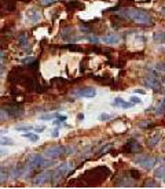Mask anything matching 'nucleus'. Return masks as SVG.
Wrapping results in <instances>:
<instances>
[{
	"mask_svg": "<svg viewBox=\"0 0 165 189\" xmlns=\"http://www.w3.org/2000/svg\"><path fill=\"white\" fill-rule=\"evenodd\" d=\"M69 151H72V148L69 147H65V145H52L50 148H47L44 151V156L48 159H56L59 156H63V155H69Z\"/></svg>",
	"mask_w": 165,
	"mask_h": 189,
	"instance_id": "7ed1b4c3",
	"label": "nucleus"
},
{
	"mask_svg": "<svg viewBox=\"0 0 165 189\" xmlns=\"http://www.w3.org/2000/svg\"><path fill=\"white\" fill-rule=\"evenodd\" d=\"M72 169V166L69 165V163H62L61 166H58V167L54 170V180L58 177H62V175H65L66 173Z\"/></svg>",
	"mask_w": 165,
	"mask_h": 189,
	"instance_id": "6e6552de",
	"label": "nucleus"
},
{
	"mask_svg": "<svg viewBox=\"0 0 165 189\" xmlns=\"http://www.w3.org/2000/svg\"><path fill=\"white\" fill-rule=\"evenodd\" d=\"M51 163L52 162L46 161L43 155H39V153H33V155H30L29 158H28L26 165L29 166L32 170H34V169H37V167H47V166H50Z\"/></svg>",
	"mask_w": 165,
	"mask_h": 189,
	"instance_id": "20e7f679",
	"label": "nucleus"
},
{
	"mask_svg": "<svg viewBox=\"0 0 165 189\" xmlns=\"http://www.w3.org/2000/svg\"><path fill=\"white\" fill-rule=\"evenodd\" d=\"M55 3V0H39V4L43 6V7H47V6H51Z\"/></svg>",
	"mask_w": 165,
	"mask_h": 189,
	"instance_id": "6ab92c4d",
	"label": "nucleus"
},
{
	"mask_svg": "<svg viewBox=\"0 0 165 189\" xmlns=\"http://www.w3.org/2000/svg\"><path fill=\"white\" fill-rule=\"evenodd\" d=\"M160 73L157 71V70H153L150 69L147 73V75H146L145 78V82L146 85H149V88H151L154 92H161L163 91V84H161V79H160Z\"/></svg>",
	"mask_w": 165,
	"mask_h": 189,
	"instance_id": "f03ea898",
	"label": "nucleus"
},
{
	"mask_svg": "<svg viewBox=\"0 0 165 189\" xmlns=\"http://www.w3.org/2000/svg\"><path fill=\"white\" fill-rule=\"evenodd\" d=\"M51 180H54V171H46L43 174H39V177L34 180V184H44V182H50Z\"/></svg>",
	"mask_w": 165,
	"mask_h": 189,
	"instance_id": "1a4fd4ad",
	"label": "nucleus"
},
{
	"mask_svg": "<svg viewBox=\"0 0 165 189\" xmlns=\"http://www.w3.org/2000/svg\"><path fill=\"white\" fill-rule=\"evenodd\" d=\"M88 40H90L91 43H95V44H98V43H99V38H98V37H95V36H88Z\"/></svg>",
	"mask_w": 165,
	"mask_h": 189,
	"instance_id": "a878e982",
	"label": "nucleus"
},
{
	"mask_svg": "<svg viewBox=\"0 0 165 189\" xmlns=\"http://www.w3.org/2000/svg\"><path fill=\"white\" fill-rule=\"evenodd\" d=\"M113 117V115H110V114H100L99 115V121H109L110 119V118H112Z\"/></svg>",
	"mask_w": 165,
	"mask_h": 189,
	"instance_id": "5701e85b",
	"label": "nucleus"
},
{
	"mask_svg": "<svg viewBox=\"0 0 165 189\" xmlns=\"http://www.w3.org/2000/svg\"><path fill=\"white\" fill-rule=\"evenodd\" d=\"M145 187H158V184L157 182H154V181H147L145 184Z\"/></svg>",
	"mask_w": 165,
	"mask_h": 189,
	"instance_id": "cd10ccee",
	"label": "nucleus"
},
{
	"mask_svg": "<svg viewBox=\"0 0 165 189\" xmlns=\"http://www.w3.org/2000/svg\"><path fill=\"white\" fill-rule=\"evenodd\" d=\"M135 161L138 162L143 169H146V170H150V169L154 167L157 159L151 158V156H149V155H145V153H139V155L135 158Z\"/></svg>",
	"mask_w": 165,
	"mask_h": 189,
	"instance_id": "39448f33",
	"label": "nucleus"
},
{
	"mask_svg": "<svg viewBox=\"0 0 165 189\" xmlns=\"http://www.w3.org/2000/svg\"><path fill=\"white\" fill-rule=\"evenodd\" d=\"M117 15L134 22V24L139 25V26H151L154 24V19L149 12L143 11V10H139V8H134V7L121 8L117 12Z\"/></svg>",
	"mask_w": 165,
	"mask_h": 189,
	"instance_id": "f257e3e1",
	"label": "nucleus"
},
{
	"mask_svg": "<svg viewBox=\"0 0 165 189\" xmlns=\"http://www.w3.org/2000/svg\"><path fill=\"white\" fill-rule=\"evenodd\" d=\"M24 136L26 137V139H30L32 141H37V139H39L36 134H32V133H26V134H24Z\"/></svg>",
	"mask_w": 165,
	"mask_h": 189,
	"instance_id": "b1692460",
	"label": "nucleus"
},
{
	"mask_svg": "<svg viewBox=\"0 0 165 189\" xmlns=\"http://www.w3.org/2000/svg\"><path fill=\"white\" fill-rule=\"evenodd\" d=\"M58 130H59V129H54V132H52V137H56V136H58Z\"/></svg>",
	"mask_w": 165,
	"mask_h": 189,
	"instance_id": "2f4dec72",
	"label": "nucleus"
},
{
	"mask_svg": "<svg viewBox=\"0 0 165 189\" xmlns=\"http://www.w3.org/2000/svg\"><path fill=\"white\" fill-rule=\"evenodd\" d=\"M155 70H157L160 74H165V62L157 63V65H155Z\"/></svg>",
	"mask_w": 165,
	"mask_h": 189,
	"instance_id": "a211bd4d",
	"label": "nucleus"
},
{
	"mask_svg": "<svg viewBox=\"0 0 165 189\" xmlns=\"http://www.w3.org/2000/svg\"><path fill=\"white\" fill-rule=\"evenodd\" d=\"M165 111V96H164V99L160 101V103L157 104V107H155V114L157 115H160V114H163Z\"/></svg>",
	"mask_w": 165,
	"mask_h": 189,
	"instance_id": "f3484780",
	"label": "nucleus"
},
{
	"mask_svg": "<svg viewBox=\"0 0 165 189\" xmlns=\"http://www.w3.org/2000/svg\"><path fill=\"white\" fill-rule=\"evenodd\" d=\"M65 121H66V117H65V115H59V117H58V119H55V121H54V125H59V123L65 122Z\"/></svg>",
	"mask_w": 165,
	"mask_h": 189,
	"instance_id": "4be33fe9",
	"label": "nucleus"
},
{
	"mask_svg": "<svg viewBox=\"0 0 165 189\" xmlns=\"http://www.w3.org/2000/svg\"><path fill=\"white\" fill-rule=\"evenodd\" d=\"M76 96H78V97H94L95 95H96V91H95L94 88H91V86H85V88H80L77 89V91L74 92Z\"/></svg>",
	"mask_w": 165,
	"mask_h": 189,
	"instance_id": "0eeeda50",
	"label": "nucleus"
},
{
	"mask_svg": "<svg viewBox=\"0 0 165 189\" xmlns=\"http://www.w3.org/2000/svg\"><path fill=\"white\" fill-rule=\"evenodd\" d=\"M160 139H161V134H154V136H151L150 139L147 140V145L150 147V148H153V147H155L158 144V141H160Z\"/></svg>",
	"mask_w": 165,
	"mask_h": 189,
	"instance_id": "2eb2a0df",
	"label": "nucleus"
},
{
	"mask_svg": "<svg viewBox=\"0 0 165 189\" xmlns=\"http://www.w3.org/2000/svg\"><path fill=\"white\" fill-rule=\"evenodd\" d=\"M155 178H160V180H164L165 178V165H163V166H160V167L155 170Z\"/></svg>",
	"mask_w": 165,
	"mask_h": 189,
	"instance_id": "dca6fc26",
	"label": "nucleus"
},
{
	"mask_svg": "<svg viewBox=\"0 0 165 189\" xmlns=\"http://www.w3.org/2000/svg\"><path fill=\"white\" fill-rule=\"evenodd\" d=\"M134 184H135V178H131L128 174L124 175L121 180H117L116 181L117 187H134Z\"/></svg>",
	"mask_w": 165,
	"mask_h": 189,
	"instance_id": "9b49d317",
	"label": "nucleus"
},
{
	"mask_svg": "<svg viewBox=\"0 0 165 189\" xmlns=\"http://www.w3.org/2000/svg\"><path fill=\"white\" fill-rule=\"evenodd\" d=\"M12 141L10 139H6V137H2V145H11Z\"/></svg>",
	"mask_w": 165,
	"mask_h": 189,
	"instance_id": "393cba45",
	"label": "nucleus"
},
{
	"mask_svg": "<svg viewBox=\"0 0 165 189\" xmlns=\"http://www.w3.org/2000/svg\"><path fill=\"white\" fill-rule=\"evenodd\" d=\"M59 114H47V115H43L41 119L43 121H48V119H52V118H58Z\"/></svg>",
	"mask_w": 165,
	"mask_h": 189,
	"instance_id": "aec40b11",
	"label": "nucleus"
},
{
	"mask_svg": "<svg viewBox=\"0 0 165 189\" xmlns=\"http://www.w3.org/2000/svg\"><path fill=\"white\" fill-rule=\"evenodd\" d=\"M112 105H114V107H118L120 105V107H123V108H131L132 105H134V103H132V101L131 103H127V101H124L121 97H116L112 101Z\"/></svg>",
	"mask_w": 165,
	"mask_h": 189,
	"instance_id": "ddd939ff",
	"label": "nucleus"
},
{
	"mask_svg": "<svg viewBox=\"0 0 165 189\" xmlns=\"http://www.w3.org/2000/svg\"><path fill=\"white\" fill-rule=\"evenodd\" d=\"M131 101H132V103H134V104H136V103H138V104H140V103H142V100H140V99H139V97H136V96H132V97H131Z\"/></svg>",
	"mask_w": 165,
	"mask_h": 189,
	"instance_id": "bb28decb",
	"label": "nucleus"
},
{
	"mask_svg": "<svg viewBox=\"0 0 165 189\" xmlns=\"http://www.w3.org/2000/svg\"><path fill=\"white\" fill-rule=\"evenodd\" d=\"M6 174H7V173H4V170L2 169V182H4V180L7 178V175H6Z\"/></svg>",
	"mask_w": 165,
	"mask_h": 189,
	"instance_id": "c756f323",
	"label": "nucleus"
},
{
	"mask_svg": "<svg viewBox=\"0 0 165 189\" xmlns=\"http://www.w3.org/2000/svg\"><path fill=\"white\" fill-rule=\"evenodd\" d=\"M154 43L157 44H163L165 43V32H155L154 36H153Z\"/></svg>",
	"mask_w": 165,
	"mask_h": 189,
	"instance_id": "4468645a",
	"label": "nucleus"
},
{
	"mask_svg": "<svg viewBox=\"0 0 165 189\" xmlns=\"http://www.w3.org/2000/svg\"><path fill=\"white\" fill-rule=\"evenodd\" d=\"M43 130H44V126H37V127H34V132H37V133H41V132H43Z\"/></svg>",
	"mask_w": 165,
	"mask_h": 189,
	"instance_id": "c85d7f7f",
	"label": "nucleus"
},
{
	"mask_svg": "<svg viewBox=\"0 0 165 189\" xmlns=\"http://www.w3.org/2000/svg\"><path fill=\"white\" fill-rule=\"evenodd\" d=\"M140 145H139L138 141H129L128 144H125L124 147V151L129 152V153H134V152H140Z\"/></svg>",
	"mask_w": 165,
	"mask_h": 189,
	"instance_id": "f8f14e48",
	"label": "nucleus"
},
{
	"mask_svg": "<svg viewBox=\"0 0 165 189\" xmlns=\"http://www.w3.org/2000/svg\"><path fill=\"white\" fill-rule=\"evenodd\" d=\"M120 41H121V37H120V34H117V33L107 34V36L103 37V43L109 44V45H116V44H118Z\"/></svg>",
	"mask_w": 165,
	"mask_h": 189,
	"instance_id": "9d476101",
	"label": "nucleus"
},
{
	"mask_svg": "<svg viewBox=\"0 0 165 189\" xmlns=\"http://www.w3.org/2000/svg\"><path fill=\"white\" fill-rule=\"evenodd\" d=\"M81 119H84V115H82V114L78 115V121H81Z\"/></svg>",
	"mask_w": 165,
	"mask_h": 189,
	"instance_id": "72a5a7b5",
	"label": "nucleus"
},
{
	"mask_svg": "<svg viewBox=\"0 0 165 189\" xmlns=\"http://www.w3.org/2000/svg\"><path fill=\"white\" fill-rule=\"evenodd\" d=\"M136 93H145V91H142V89H139V91H138V89H136Z\"/></svg>",
	"mask_w": 165,
	"mask_h": 189,
	"instance_id": "473e14b6",
	"label": "nucleus"
},
{
	"mask_svg": "<svg viewBox=\"0 0 165 189\" xmlns=\"http://www.w3.org/2000/svg\"><path fill=\"white\" fill-rule=\"evenodd\" d=\"M33 129V127L30 126V125H24V126H17V130H20V132H28V130Z\"/></svg>",
	"mask_w": 165,
	"mask_h": 189,
	"instance_id": "412c9836",
	"label": "nucleus"
},
{
	"mask_svg": "<svg viewBox=\"0 0 165 189\" xmlns=\"http://www.w3.org/2000/svg\"><path fill=\"white\" fill-rule=\"evenodd\" d=\"M150 123H151V122H149V121H147V122H142V123H139V126H140V127H146V126H149Z\"/></svg>",
	"mask_w": 165,
	"mask_h": 189,
	"instance_id": "7c9ffc66",
	"label": "nucleus"
},
{
	"mask_svg": "<svg viewBox=\"0 0 165 189\" xmlns=\"http://www.w3.org/2000/svg\"><path fill=\"white\" fill-rule=\"evenodd\" d=\"M40 19H41L40 11H37V10H29V11H26V22L29 25L39 24Z\"/></svg>",
	"mask_w": 165,
	"mask_h": 189,
	"instance_id": "423d86ee",
	"label": "nucleus"
}]
</instances>
